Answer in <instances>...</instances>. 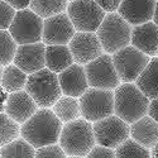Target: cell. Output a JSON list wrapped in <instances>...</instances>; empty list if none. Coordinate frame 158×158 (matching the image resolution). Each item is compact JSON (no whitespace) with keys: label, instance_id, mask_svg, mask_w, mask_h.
<instances>
[{"label":"cell","instance_id":"35","mask_svg":"<svg viewBox=\"0 0 158 158\" xmlns=\"http://www.w3.org/2000/svg\"><path fill=\"white\" fill-rule=\"evenodd\" d=\"M9 98V93L0 85V113H5V106H6V101Z\"/></svg>","mask_w":158,"mask_h":158},{"label":"cell","instance_id":"27","mask_svg":"<svg viewBox=\"0 0 158 158\" xmlns=\"http://www.w3.org/2000/svg\"><path fill=\"white\" fill-rule=\"evenodd\" d=\"M116 158H152L151 151L140 146L134 139L128 138L119 147L115 148Z\"/></svg>","mask_w":158,"mask_h":158},{"label":"cell","instance_id":"24","mask_svg":"<svg viewBox=\"0 0 158 158\" xmlns=\"http://www.w3.org/2000/svg\"><path fill=\"white\" fill-rule=\"evenodd\" d=\"M69 0H32L29 9L42 19L55 17L67 10Z\"/></svg>","mask_w":158,"mask_h":158},{"label":"cell","instance_id":"38","mask_svg":"<svg viewBox=\"0 0 158 158\" xmlns=\"http://www.w3.org/2000/svg\"><path fill=\"white\" fill-rule=\"evenodd\" d=\"M3 70H4V66L0 64V85H2V77H3Z\"/></svg>","mask_w":158,"mask_h":158},{"label":"cell","instance_id":"19","mask_svg":"<svg viewBox=\"0 0 158 158\" xmlns=\"http://www.w3.org/2000/svg\"><path fill=\"white\" fill-rule=\"evenodd\" d=\"M130 138L151 151L158 143V123L148 115L143 116L130 124Z\"/></svg>","mask_w":158,"mask_h":158},{"label":"cell","instance_id":"23","mask_svg":"<svg viewBox=\"0 0 158 158\" xmlns=\"http://www.w3.org/2000/svg\"><path fill=\"white\" fill-rule=\"evenodd\" d=\"M28 81V75L24 71H22L14 63L8 64L3 70V77H2V86L8 91L9 94L22 91L25 89Z\"/></svg>","mask_w":158,"mask_h":158},{"label":"cell","instance_id":"32","mask_svg":"<svg viewBox=\"0 0 158 158\" xmlns=\"http://www.w3.org/2000/svg\"><path fill=\"white\" fill-rule=\"evenodd\" d=\"M95 3H98V5H100L105 13H114L118 11V8H119L122 0H94Z\"/></svg>","mask_w":158,"mask_h":158},{"label":"cell","instance_id":"14","mask_svg":"<svg viewBox=\"0 0 158 158\" xmlns=\"http://www.w3.org/2000/svg\"><path fill=\"white\" fill-rule=\"evenodd\" d=\"M46 47L43 42L18 46L13 63L28 76L41 71L46 67Z\"/></svg>","mask_w":158,"mask_h":158},{"label":"cell","instance_id":"2","mask_svg":"<svg viewBox=\"0 0 158 158\" xmlns=\"http://www.w3.org/2000/svg\"><path fill=\"white\" fill-rule=\"evenodd\" d=\"M149 101L135 84H120L114 90V114L130 125L148 115Z\"/></svg>","mask_w":158,"mask_h":158},{"label":"cell","instance_id":"17","mask_svg":"<svg viewBox=\"0 0 158 158\" xmlns=\"http://www.w3.org/2000/svg\"><path fill=\"white\" fill-rule=\"evenodd\" d=\"M38 105L32 99V96L25 90L9 94L5 114H8L18 124H24L29 118H32L38 111Z\"/></svg>","mask_w":158,"mask_h":158},{"label":"cell","instance_id":"11","mask_svg":"<svg viewBox=\"0 0 158 158\" xmlns=\"http://www.w3.org/2000/svg\"><path fill=\"white\" fill-rule=\"evenodd\" d=\"M98 146L115 149L130 138V125L115 114L93 123Z\"/></svg>","mask_w":158,"mask_h":158},{"label":"cell","instance_id":"20","mask_svg":"<svg viewBox=\"0 0 158 158\" xmlns=\"http://www.w3.org/2000/svg\"><path fill=\"white\" fill-rule=\"evenodd\" d=\"M75 63L69 46H47L46 67L55 73H61Z\"/></svg>","mask_w":158,"mask_h":158},{"label":"cell","instance_id":"21","mask_svg":"<svg viewBox=\"0 0 158 158\" xmlns=\"http://www.w3.org/2000/svg\"><path fill=\"white\" fill-rule=\"evenodd\" d=\"M135 85L149 100L158 98V57H152L147 67L137 78Z\"/></svg>","mask_w":158,"mask_h":158},{"label":"cell","instance_id":"40","mask_svg":"<svg viewBox=\"0 0 158 158\" xmlns=\"http://www.w3.org/2000/svg\"><path fill=\"white\" fill-rule=\"evenodd\" d=\"M70 2H75V0H69V3H70Z\"/></svg>","mask_w":158,"mask_h":158},{"label":"cell","instance_id":"25","mask_svg":"<svg viewBox=\"0 0 158 158\" xmlns=\"http://www.w3.org/2000/svg\"><path fill=\"white\" fill-rule=\"evenodd\" d=\"M2 158H35V148L22 137L3 148H0Z\"/></svg>","mask_w":158,"mask_h":158},{"label":"cell","instance_id":"30","mask_svg":"<svg viewBox=\"0 0 158 158\" xmlns=\"http://www.w3.org/2000/svg\"><path fill=\"white\" fill-rule=\"evenodd\" d=\"M35 158H67L62 147L58 143L51 144V146L41 147L35 149Z\"/></svg>","mask_w":158,"mask_h":158},{"label":"cell","instance_id":"31","mask_svg":"<svg viewBox=\"0 0 158 158\" xmlns=\"http://www.w3.org/2000/svg\"><path fill=\"white\" fill-rule=\"evenodd\" d=\"M86 158H116L115 149L106 148L102 146H96L91 149V152L86 156Z\"/></svg>","mask_w":158,"mask_h":158},{"label":"cell","instance_id":"13","mask_svg":"<svg viewBox=\"0 0 158 158\" xmlns=\"http://www.w3.org/2000/svg\"><path fill=\"white\" fill-rule=\"evenodd\" d=\"M75 63L86 66L104 53V49L96 33L93 32H76L69 43Z\"/></svg>","mask_w":158,"mask_h":158},{"label":"cell","instance_id":"4","mask_svg":"<svg viewBox=\"0 0 158 158\" xmlns=\"http://www.w3.org/2000/svg\"><path fill=\"white\" fill-rule=\"evenodd\" d=\"M131 29L133 27L118 14V11L108 13L96 31L104 53L113 56L118 51L130 46Z\"/></svg>","mask_w":158,"mask_h":158},{"label":"cell","instance_id":"29","mask_svg":"<svg viewBox=\"0 0 158 158\" xmlns=\"http://www.w3.org/2000/svg\"><path fill=\"white\" fill-rule=\"evenodd\" d=\"M17 14V10L4 0H0V31H8Z\"/></svg>","mask_w":158,"mask_h":158},{"label":"cell","instance_id":"39","mask_svg":"<svg viewBox=\"0 0 158 158\" xmlns=\"http://www.w3.org/2000/svg\"><path fill=\"white\" fill-rule=\"evenodd\" d=\"M67 158H86V157H67Z\"/></svg>","mask_w":158,"mask_h":158},{"label":"cell","instance_id":"42","mask_svg":"<svg viewBox=\"0 0 158 158\" xmlns=\"http://www.w3.org/2000/svg\"><path fill=\"white\" fill-rule=\"evenodd\" d=\"M0 158H2V156H0Z\"/></svg>","mask_w":158,"mask_h":158},{"label":"cell","instance_id":"37","mask_svg":"<svg viewBox=\"0 0 158 158\" xmlns=\"http://www.w3.org/2000/svg\"><path fill=\"white\" fill-rule=\"evenodd\" d=\"M153 23H156L158 25V2L156 4V9H154V15H153Z\"/></svg>","mask_w":158,"mask_h":158},{"label":"cell","instance_id":"34","mask_svg":"<svg viewBox=\"0 0 158 158\" xmlns=\"http://www.w3.org/2000/svg\"><path fill=\"white\" fill-rule=\"evenodd\" d=\"M148 116H151L153 120L158 123V98L149 101L148 106Z\"/></svg>","mask_w":158,"mask_h":158},{"label":"cell","instance_id":"6","mask_svg":"<svg viewBox=\"0 0 158 158\" xmlns=\"http://www.w3.org/2000/svg\"><path fill=\"white\" fill-rule=\"evenodd\" d=\"M81 118L95 123L114 115V91L89 87L86 93L78 98Z\"/></svg>","mask_w":158,"mask_h":158},{"label":"cell","instance_id":"5","mask_svg":"<svg viewBox=\"0 0 158 158\" xmlns=\"http://www.w3.org/2000/svg\"><path fill=\"white\" fill-rule=\"evenodd\" d=\"M24 90L32 96L39 109H51L62 96L58 75L47 67L29 75Z\"/></svg>","mask_w":158,"mask_h":158},{"label":"cell","instance_id":"18","mask_svg":"<svg viewBox=\"0 0 158 158\" xmlns=\"http://www.w3.org/2000/svg\"><path fill=\"white\" fill-rule=\"evenodd\" d=\"M130 44L144 55L156 57L158 49V25L153 22H148L133 27Z\"/></svg>","mask_w":158,"mask_h":158},{"label":"cell","instance_id":"16","mask_svg":"<svg viewBox=\"0 0 158 158\" xmlns=\"http://www.w3.org/2000/svg\"><path fill=\"white\" fill-rule=\"evenodd\" d=\"M58 81L62 90V95L76 99L81 98L90 87L85 66L78 63H73L69 69L58 73Z\"/></svg>","mask_w":158,"mask_h":158},{"label":"cell","instance_id":"28","mask_svg":"<svg viewBox=\"0 0 158 158\" xmlns=\"http://www.w3.org/2000/svg\"><path fill=\"white\" fill-rule=\"evenodd\" d=\"M18 49L17 42L13 39L9 31H0V64L8 66L14 61Z\"/></svg>","mask_w":158,"mask_h":158},{"label":"cell","instance_id":"7","mask_svg":"<svg viewBox=\"0 0 158 158\" xmlns=\"http://www.w3.org/2000/svg\"><path fill=\"white\" fill-rule=\"evenodd\" d=\"M67 15L70 17L76 32L96 33L104 18L105 10L94 0H75L67 5Z\"/></svg>","mask_w":158,"mask_h":158},{"label":"cell","instance_id":"12","mask_svg":"<svg viewBox=\"0 0 158 158\" xmlns=\"http://www.w3.org/2000/svg\"><path fill=\"white\" fill-rule=\"evenodd\" d=\"M75 34L76 29L66 11L43 20L42 42L46 46H69Z\"/></svg>","mask_w":158,"mask_h":158},{"label":"cell","instance_id":"36","mask_svg":"<svg viewBox=\"0 0 158 158\" xmlns=\"http://www.w3.org/2000/svg\"><path fill=\"white\" fill-rule=\"evenodd\" d=\"M151 154H152V158H158V143L151 149Z\"/></svg>","mask_w":158,"mask_h":158},{"label":"cell","instance_id":"41","mask_svg":"<svg viewBox=\"0 0 158 158\" xmlns=\"http://www.w3.org/2000/svg\"><path fill=\"white\" fill-rule=\"evenodd\" d=\"M157 57H158V49H157Z\"/></svg>","mask_w":158,"mask_h":158},{"label":"cell","instance_id":"22","mask_svg":"<svg viewBox=\"0 0 158 158\" xmlns=\"http://www.w3.org/2000/svg\"><path fill=\"white\" fill-rule=\"evenodd\" d=\"M51 109L63 124L77 120L81 118L80 102L76 98L62 95Z\"/></svg>","mask_w":158,"mask_h":158},{"label":"cell","instance_id":"43","mask_svg":"<svg viewBox=\"0 0 158 158\" xmlns=\"http://www.w3.org/2000/svg\"><path fill=\"white\" fill-rule=\"evenodd\" d=\"M156 2H158V0H156Z\"/></svg>","mask_w":158,"mask_h":158},{"label":"cell","instance_id":"8","mask_svg":"<svg viewBox=\"0 0 158 158\" xmlns=\"http://www.w3.org/2000/svg\"><path fill=\"white\" fill-rule=\"evenodd\" d=\"M43 20L29 8L17 10V14L9 27V33L18 46L42 42Z\"/></svg>","mask_w":158,"mask_h":158},{"label":"cell","instance_id":"3","mask_svg":"<svg viewBox=\"0 0 158 158\" xmlns=\"http://www.w3.org/2000/svg\"><path fill=\"white\" fill-rule=\"evenodd\" d=\"M58 144L67 157H86L96 146L93 123L80 118L63 124Z\"/></svg>","mask_w":158,"mask_h":158},{"label":"cell","instance_id":"1","mask_svg":"<svg viewBox=\"0 0 158 158\" xmlns=\"http://www.w3.org/2000/svg\"><path fill=\"white\" fill-rule=\"evenodd\" d=\"M63 123L52 109H38V111L20 125V137L37 149L56 144L60 140Z\"/></svg>","mask_w":158,"mask_h":158},{"label":"cell","instance_id":"15","mask_svg":"<svg viewBox=\"0 0 158 158\" xmlns=\"http://www.w3.org/2000/svg\"><path fill=\"white\" fill-rule=\"evenodd\" d=\"M156 4V0H122L118 14L131 27H135L153 20Z\"/></svg>","mask_w":158,"mask_h":158},{"label":"cell","instance_id":"26","mask_svg":"<svg viewBox=\"0 0 158 158\" xmlns=\"http://www.w3.org/2000/svg\"><path fill=\"white\" fill-rule=\"evenodd\" d=\"M18 138H20V124L13 120L8 114L0 113V148Z\"/></svg>","mask_w":158,"mask_h":158},{"label":"cell","instance_id":"33","mask_svg":"<svg viewBox=\"0 0 158 158\" xmlns=\"http://www.w3.org/2000/svg\"><path fill=\"white\" fill-rule=\"evenodd\" d=\"M4 2L8 3L10 6H13L15 10H23L29 8L32 0H4Z\"/></svg>","mask_w":158,"mask_h":158},{"label":"cell","instance_id":"9","mask_svg":"<svg viewBox=\"0 0 158 158\" xmlns=\"http://www.w3.org/2000/svg\"><path fill=\"white\" fill-rule=\"evenodd\" d=\"M151 58L152 57L144 55L131 44L113 55L115 70L123 84L135 82L144 69L147 67Z\"/></svg>","mask_w":158,"mask_h":158},{"label":"cell","instance_id":"10","mask_svg":"<svg viewBox=\"0 0 158 158\" xmlns=\"http://www.w3.org/2000/svg\"><path fill=\"white\" fill-rule=\"evenodd\" d=\"M85 71L90 87L114 91L122 84L115 70L111 55L102 53L96 60L87 63L85 66Z\"/></svg>","mask_w":158,"mask_h":158}]
</instances>
